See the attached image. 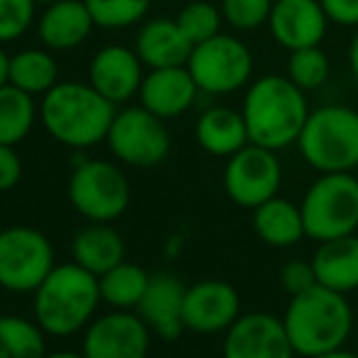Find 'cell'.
<instances>
[{
	"instance_id": "obj_35",
	"label": "cell",
	"mask_w": 358,
	"mask_h": 358,
	"mask_svg": "<svg viewBox=\"0 0 358 358\" xmlns=\"http://www.w3.org/2000/svg\"><path fill=\"white\" fill-rule=\"evenodd\" d=\"M22 180V159L15 146L0 144V193H8Z\"/></svg>"
},
{
	"instance_id": "obj_38",
	"label": "cell",
	"mask_w": 358,
	"mask_h": 358,
	"mask_svg": "<svg viewBox=\"0 0 358 358\" xmlns=\"http://www.w3.org/2000/svg\"><path fill=\"white\" fill-rule=\"evenodd\" d=\"M8 71H10V54L5 52V44H0V85L8 83Z\"/></svg>"
},
{
	"instance_id": "obj_26",
	"label": "cell",
	"mask_w": 358,
	"mask_h": 358,
	"mask_svg": "<svg viewBox=\"0 0 358 358\" xmlns=\"http://www.w3.org/2000/svg\"><path fill=\"white\" fill-rule=\"evenodd\" d=\"M37 120L39 103L34 95L15 88L13 83L0 85V144H22Z\"/></svg>"
},
{
	"instance_id": "obj_20",
	"label": "cell",
	"mask_w": 358,
	"mask_h": 358,
	"mask_svg": "<svg viewBox=\"0 0 358 358\" xmlns=\"http://www.w3.org/2000/svg\"><path fill=\"white\" fill-rule=\"evenodd\" d=\"M134 52L146 69L185 66L193 52V42L185 37L176 17H151L139 24Z\"/></svg>"
},
{
	"instance_id": "obj_9",
	"label": "cell",
	"mask_w": 358,
	"mask_h": 358,
	"mask_svg": "<svg viewBox=\"0 0 358 358\" xmlns=\"http://www.w3.org/2000/svg\"><path fill=\"white\" fill-rule=\"evenodd\" d=\"M105 144L113 156L132 169H154L171 154V132L166 120L156 117L144 105H122L115 113Z\"/></svg>"
},
{
	"instance_id": "obj_2",
	"label": "cell",
	"mask_w": 358,
	"mask_h": 358,
	"mask_svg": "<svg viewBox=\"0 0 358 358\" xmlns=\"http://www.w3.org/2000/svg\"><path fill=\"white\" fill-rule=\"evenodd\" d=\"M117 105L98 93L88 80H59L39 100V122L54 142L85 151L108 139Z\"/></svg>"
},
{
	"instance_id": "obj_1",
	"label": "cell",
	"mask_w": 358,
	"mask_h": 358,
	"mask_svg": "<svg viewBox=\"0 0 358 358\" xmlns=\"http://www.w3.org/2000/svg\"><path fill=\"white\" fill-rule=\"evenodd\" d=\"M249 142L266 149L283 151L297 144L300 132L310 117L307 93L287 76L266 73L254 78L241 100Z\"/></svg>"
},
{
	"instance_id": "obj_11",
	"label": "cell",
	"mask_w": 358,
	"mask_h": 358,
	"mask_svg": "<svg viewBox=\"0 0 358 358\" xmlns=\"http://www.w3.org/2000/svg\"><path fill=\"white\" fill-rule=\"evenodd\" d=\"M222 183L231 203L246 210H256L266 200L275 198L283 183V166H280L278 151L249 142L244 149L227 159Z\"/></svg>"
},
{
	"instance_id": "obj_40",
	"label": "cell",
	"mask_w": 358,
	"mask_h": 358,
	"mask_svg": "<svg viewBox=\"0 0 358 358\" xmlns=\"http://www.w3.org/2000/svg\"><path fill=\"white\" fill-rule=\"evenodd\" d=\"M44 358H85L83 354H76V351H54V354H44Z\"/></svg>"
},
{
	"instance_id": "obj_31",
	"label": "cell",
	"mask_w": 358,
	"mask_h": 358,
	"mask_svg": "<svg viewBox=\"0 0 358 358\" xmlns=\"http://www.w3.org/2000/svg\"><path fill=\"white\" fill-rule=\"evenodd\" d=\"M176 22L180 24V29L185 32V37L195 44L208 42L215 34L222 32V24H224V17H222L220 5L210 3V0H190L176 15Z\"/></svg>"
},
{
	"instance_id": "obj_12",
	"label": "cell",
	"mask_w": 358,
	"mask_h": 358,
	"mask_svg": "<svg viewBox=\"0 0 358 358\" xmlns=\"http://www.w3.org/2000/svg\"><path fill=\"white\" fill-rule=\"evenodd\" d=\"M151 329L137 312L113 310L95 317L83 334L80 354L85 358H146Z\"/></svg>"
},
{
	"instance_id": "obj_10",
	"label": "cell",
	"mask_w": 358,
	"mask_h": 358,
	"mask_svg": "<svg viewBox=\"0 0 358 358\" xmlns=\"http://www.w3.org/2000/svg\"><path fill=\"white\" fill-rule=\"evenodd\" d=\"M54 246L44 231L27 224L0 229V287L34 292L54 268Z\"/></svg>"
},
{
	"instance_id": "obj_27",
	"label": "cell",
	"mask_w": 358,
	"mask_h": 358,
	"mask_svg": "<svg viewBox=\"0 0 358 358\" xmlns=\"http://www.w3.org/2000/svg\"><path fill=\"white\" fill-rule=\"evenodd\" d=\"M149 280L151 275L139 264L122 261L98 278L100 297L113 310H137L146 287H149Z\"/></svg>"
},
{
	"instance_id": "obj_5",
	"label": "cell",
	"mask_w": 358,
	"mask_h": 358,
	"mask_svg": "<svg viewBox=\"0 0 358 358\" xmlns=\"http://www.w3.org/2000/svg\"><path fill=\"white\" fill-rule=\"evenodd\" d=\"M297 149L317 173H354L358 169V110L341 103L310 110Z\"/></svg>"
},
{
	"instance_id": "obj_6",
	"label": "cell",
	"mask_w": 358,
	"mask_h": 358,
	"mask_svg": "<svg viewBox=\"0 0 358 358\" xmlns=\"http://www.w3.org/2000/svg\"><path fill=\"white\" fill-rule=\"evenodd\" d=\"M305 236L329 241L356 234L358 229V178L354 173H320L302 195Z\"/></svg>"
},
{
	"instance_id": "obj_30",
	"label": "cell",
	"mask_w": 358,
	"mask_h": 358,
	"mask_svg": "<svg viewBox=\"0 0 358 358\" xmlns=\"http://www.w3.org/2000/svg\"><path fill=\"white\" fill-rule=\"evenodd\" d=\"M95 27L127 29L142 24L151 10V0H85Z\"/></svg>"
},
{
	"instance_id": "obj_28",
	"label": "cell",
	"mask_w": 358,
	"mask_h": 358,
	"mask_svg": "<svg viewBox=\"0 0 358 358\" xmlns=\"http://www.w3.org/2000/svg\"><path fill=\"white\" fill-rule=\"evenodd\" d=\"M34 320L0 315V358H44L47 339Z\"/></svg>"
},
{
	"instance_id": "obj_36",
	"label": "cell",
	"mask_w": 358,
	"mask_h": 358,
	"mask_svg": "<svg viewBox=\"0 0 358 358\" xmlns=\"http://www.w3.org/2000/svg\"><path fill=\"white\" fill-rule=\"evenodd\" d=\"M329 22L339 27H358V0H320Z\"/></svg>"
},
{
	"instance_id": "obj_19",
	"label": "cell",
	"mask_w": 358,
	"mask_h": 358,
	"mask_svg": "<svg viewBox=\"0 0 358 358\" xmlns=\"http://www.w3.org/2000/svg\"><path fill=\"white\" fill-rule=\"evenodd\" d=\"M95 20L85 0H57L37 17V37L52 52H71L88 42Z\"/></svg>"
},
{
	"instance_id": "obj_24",
	"label": "cell",
	"mask_w": 358,
	"mask_h": 358,
	"mask_svg": "<svg viewBox=\"0 0 358 358\" xmlns=\"http://www.w3.org/2000/svg\"><path fill=\"white\" fill-rule=\"evenodd\" d=\"M251 224L254 231L264 244L275 246V249H287L295 246L305 236V222H302V210L287 198L266 200L256 210H251Z\"/></svg>"
},
{
	"instance_id": "obj_34",
	"label": "cell",
	"mask_w": 358,
	"mask_h": 358,
	"mask_svg": "<svg viewBox=\"0 0 358 358\" xmlns=\"http://www.w3.org/2000/svg\"><path fill=\"white\" fill-rule=\"evenodd\" d=\"M280 283H283L287 295H300V292L310 290V287L317 285V273H315V266H312V259H292L287 261L280 271Z\"/></svg>"
},
{
	"instance_id": "obj_4",
	"label": "cell",
	"mask_w": 358,
	"mask_h": 358,
	"mask_svg": "<svg viewBox=\"0 0 358 358\" xmlns=\"http://www.w3.org/2000/svg\"><path fill=\"white\" fill-rule=\"evenodd\" d=\"M34 295V322L49 336H71L95 320L100 302L98 275L78 264L54 266Z\"/></svg>"
},
{
	"instance_id": "obj_14",
	"label": "cell",
	"mask_w": 358,
	"mask_h": 358,
	"mask_svg": "<svg viewBox=\"0 0 358 358\" xmlns=\"http://www.w3.org/2000/svg\"><path fill=\"white\" fill-rule=\"evenodd\" d=\"M241 317V297L227 280L208 278L185 290L183 324L195 334H224Z\"/></svg>"
},
{
	"instance_id": "obj_3",
	"label": "cell",
	"mask_w": 358,
	"mask_h": 358,
	"mask_svg": "<svg viewBox=\"0 0 358 358\" xmlns=\"http://www.w3.org/2000/svg\"><path fill=\"white\" fill-rule=\"evenodd\" d=\"M283 324L295 354L312 358L346 346L354 331V307L344 292L317 283L290 297Z\"/></svg>"
},
{
	"instance_id": "obj_21",
	"label": "cell",
	"mask_w": 358,
	"mask_h": 358,
	"mask_svg": "<svg viewBox=\"0 0 358 358\" xmlns=\"http://www.w3.org/2000/svg\"><path fill=\"white\" fill-rule=\"evenodd\" d=\"M195 139L200 149L208 151L217 159H229L239 149L249 144V129H246L241 110L227 108V105H213L203 110L195 122Z\"/></svg>"
},
{
	"instance_id": "obj_17",
	"label": "cell",
	"mask_w": 358,
	"mask_h": 358,
	"mask_svg": "<svg viewBox=\"0 0 358 358\" xmlns=\"http://www.w3.org/2000/svg\"><path fill=\"white\" fill-rule=\"evenodd\" d=\"M200 88L188 66L149 69L139 88V105L161 120H176L195 105Z\"/></svg>"
},
{
	"instance_id": "obj_39",
	"label": "cell",
	"mask_w": 358,
	"mask_h": 358,
	"mask_svg": "<svg viewBox=\"0 0 358 358\" xmlns=\"http://www.w3.org/2000/svg\"><path fill=\"white\" fill-rule=\"evenodd\" d=\"M312 358H358V354H354V351L349 349H334V351H327V354H320V356H312Z\"/></svg>"
},
{
	"instance_id": "obj_22",
	"label": "cell",
	"mask_w": 358,
	"mask_h": 358,
	"mask_svg": "<svg viewBox=\"0 0 358 358\" xmlns=\"http://www.w3.org/2000/svg\"><path fill=\"white\" fill-rule=\"evenodd\" d=\"M312 266L320 285L344 295L358 290V236L349 234L320 241L312 256Z\"/></svg>"
},
{
	"instance_id": "obj_25",
	"label": "cell",
	"mask_w": 358,
	"mask_h": 358,
	"mask_svg": "<svg viewBox=\"0 0 358 358\" xmlns=\"http://www.w3.org/2000/svg\"><path fill=\"white\" fill-rule=\"evenodd\" d=\"M8 83L34 98L47 95L59 83V64L54 59V52L47 47H27L15 52L10 57Z\"/></svg>"
},
{
	"instance_id": "obj_18",
	"label": "cell",
	"mask_w": 358,
	"mask_h": 358,
	"mask_svg": "<svg viewBox=\"0 0 358 358\" xmlns=\"http://www.w3.org/2000/svg\"><path fill=\"white\" fill-rule=\"evenodd\" d=\"M183 280L173 273L151 275L137 315L146 322L151 331L161 339H178L183 334V302H185Z\"/></svg>"
},
{
	"instance_id": "obj_15",
	"label": "cell",
	"mask_w": 358,
	"mask_h": 358,
	"mask_svg": "<svg viewBox=\"0 0 358 358\" xmlns=\"http://www.w3.org/2000/svg\"><path fill=\"white\" fill-rule=\"evenodd\" d=\"M144 76L139 54L134 52V47H124V44L100 47L88 66V83L117 108L139 95Z\"/></svg>"
},
{
	"instance_id": "obj_13",
	"label": "cell",
	"mask_w": 358,
	"mask_h": 358,
	"mask_svg": "<svg viewBox=\"0 0 358 358\" xmlns=\"http://www.w3.org/2000/svg\"><path fill=\"white\" fill-rule=\"evenodd\" d=\"M283 317L271 312L241 315L224 331L222 358H295Z\"/></svg>"
},
{
	"instance_id": "obj_7",
	"label": "cell",
	"mask_w": 358,
	"mask_h": 358,
	"mask_svg": "<svg viewBox=\"0 0 358 358\" xmlns=\"http://www.w3.org/2000/svg\"><path fill=\"white\" fill-rule=\"evenodd\" d=\"M69 200L88 222H110L124 215L132 200V188L117 164L105 159L76 161L69 178Z\"/></svg>"
},
{
	"instance_id": "obj_8",
	"label": "cell",
	"mask_w": 358,
	"mask_h": 358,
	"mask_svg": "<svg viewBox=\"0 0 358 358\" xmlns=\"http://www.w3.org/2000/svg\"><path fill=\"white\" fill-rule=\"evenodd\" d=\"M188 71L193 73L200 93L231 95L246 90L254 80V54L234 34H215L208 42L193 47L188 59Z\"/></svg>"
},
{
	"instance_id": "obj_29",
	"label": "cell",
	"mask_w": 358,
	"mask_h": 358,
	"mask_svg": "<svg viewBox=\"0 0 358 358\" xmlns=\"http://www.w3.org/2000/svg\"><path fill=\"white\" fill-rule=\"evenodd\" d=\"M285 76L295 85H300L305 93H310V90L322 88V85L329 80L331 62L320 44H317V47L295 49V52H290V57H287Z\"/></svg>"
},
{
	"instance_id": "obj_33",
	"label": "cell",
	"mask_w": 358,
	"mask_h": 358,
	"mask_svg": "<svg viewBox=\"0 0 358 358\" xmlns=\"http://www.w3.org/2000/svg\"><path fill=\"white\" fill-rule=\"evenodd\" d=\"M34 0H0V44H8L27 34L34 24Z\"/></svg>"
},
{
	"instance_id": "obj_16",
	"label": "cell",
	"mask_w": 358,
	"mask_h": 358,
	"mask_svg": "<svg viewBox=\"0 0 358 358\" xmlns=\"http://www.w3.org/2000/svg\"><path fill=\"white\" fill-rule=\"evenodd\" d=\"M268 32L287 52L322 44L329 27L320 0H273L268 17Z\"/></svg>"
},
{
	"instance_id": "obj_32",
	"label": "cell",
	"mask_w": 358,
	"mask_h": 358,
	"mask_svg": "<svg viewBox=\"0 0 358 358\" xmlns=\"http://www.w3.org/2000/svg\"><path fill=\"white\" fill-rule=\"evenodd\" d=\"M224 24L236 32H254L268 24L273 0H220Z\"/></svg>"
},
{
	"instance_id": "obj_37",
	"label": "cell",
	"mask_w": 358,
	"mask_h": 358,
	"mask_svg": "<svg viewBox=\"0 0 358 358\" xmlns=\"http://www.w3.org/2000/svg\"><path fill=\"white\" fill-rule=\"evenodd\" d=\"M346 62H349L351 73L358 78V27L354 29V37L349 42V52H346Z\"/></svg>"
},
{
	"instance_id": "obj_41",
	"label": "cell",
	"mask_w": 358,
	"mask_h": 358,
	"mask_svg": "<svg viewBox=\"0 0 358 358\" xmlns=\"http://www.w3.org/2000/svg\"><path fill=\"white\" fill-rule=\"evenodd\" d=\"M37 5H42V8H47V5H52V3H57V0H34Z\"/></svg>"
},
{
	"instance_id": "obj_23",
	"label": "cell",
	"mask_w": 358,
	"mask_h": 358,
	"mask_svg": "<svg viewBox=\"0 0 358 358\" xmlns=\"http://www.w3.org/2000/svg\"><path fill=\"white\" fill-rule=\"evenodd\" d=\"M73 261L93 275H103L124 261V239L110 222H90L73 236Z\"/></svg>"
}]
</instances>
